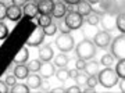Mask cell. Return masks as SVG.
<instances>
[{
    "label": "cell",
    "instance_id": "obj_1",
    "mask_svg": "<svg viewBox=\"0 0 125 93\" xmlns=\"http://www.w3.org/2000/svg\"><path fill=\"white\" fill-rule=\"evenodd\" d=\"M97 79H99V83L102 85L103 88L111 89L118 83L120 76H118L115 70H113L111 67H106V68H103V70L99 71Z\"/></svg>",
    "mask_w": 125,
    "mask_h": 93
},
{
    "label": "cell",
    "instance_id": "obj_2",
    "mask_svg": "<svg viewBox=\"0 0 125 93\" xmlns=\"http://www.w3.org/2000/svg\"><path fill=\"white\" fill-rule=\"evenodd\" d=\"M96 52H97V46L94 44V42H92L90 39H83L82 42L75 46V54L76 57L83 58V60H90L96 56Z\"/></svg>",
    "mask_w": 125,
    "mask_h": 93
},
{
    "label": "cell",
    "instance_id": "obj_3",
    "mask_svg": "<svg viewBox=\"0 0 125 93\" xmlns=\"http://www.w3.org/2000/svg\"><path fill=\"white\" fill-rule=\"evenodd\" d=\"M54 44L57 46V49L61 52V53H68L71 52L72 49H75V39L74 36L70 35V33H60V35L56 38L54 40Z\"/></svg>",
    "mask_w": 125,
    "mask_h": 93
},
{
    "label": "cell",
    "instance_id": "obj_4",
    "mask_svg": "<svg viewBox=\"0 0 125 93\" xmlns=\"http://www.w3.org/2000/svg\"><path fill=\"white\" fill-rule=\"evenodd\" d=\"M110 53H111L113 56H114V58H117V60L125 58V33H121V35L115 36V38L111 40Z\"/></svg>",
    "mask_w": 125,
    "mask_h": 93
},
{
    "label": "cell",
    "instance_id": "obj_5",
    "mask_svg": "<svg viewBox=\"0 0 125 93\" xmlns=\"http://www.w3.org/2000/svg\"><path fill=\"white\" fill-rule=\"evenodd\" d=\"M117 15L118 14L113 13V11H104L100 15V25H102L103 31L113 32L117 29Z\"/></svg>",
    "mask_w": 125,
    "mask_h": 93
},
{
    "label": "cell",
    "instance_id": "obj_6",
    "mask_svg": "<svg viewBox=\"0 0 125 93\" xmlns=\"http://www.w3.org/2000/svg\"><path fill=\"white\" fill-rule=\"evenodd\" d=\"M64 20H65V22H67V25L70 27L71 31H75V29L82 28L83 22H85L83 15H81L76 10H68V13L65 14Z\"/></svg>",
    "mask_w": 125,
    "mask_h": 93
},
{
    "label": "cell",
    "instance_id": "obj_7",
    "mask_svg": "<svg viewBox=\"0 0 125 93\" xmlns=\"http://www.w3.org/2000/svg\"><path fill=\"white\" fill-rule=\"evenodd\" d=\"M45 29H43V27H38L32 31V33L29 35V38L27 39V42H25V44H27L28 47H38V46H40L42 44V42L45 40Z\"/></svg>",
    "mask_w": 125,
    "mask_h": 93
},
{
    "label": "cell",
    "instance_id": "obj_8",
    "mask_svg": "<svg viewBox=\"0 0 125 93\" xmlns=\"http://www.w3.org/2000/svg\"><path fill=\"white\" fill-rule=\"evenodd\" d=\"M111 35H110V32L107 31H97L96 32V35L93 36V42L94 44L100 47V49H108L110 47V44H111Z\"/></svg>",
    "mask_w": 125,
    "mask_h": 93
},
{
    "label": "cell",
    "instance_id": "obj_9",
    "mask_svg": "<svg viewBox=\"0 0 125 93\" xmlns=\"http://www.w3.org/2000/svg\"><path fill=\"white\" fill-rule=\"evenodd\" d=\"M39 75L42 78H46V79H49L50 76L56 75V65H54V62L52 64L50 61H42V65H40V70H39Z\"/></svg>",
    "mask_w": 125,
    "mask_h": 93
},
{
    "label": "cell",
    "instance_id": "obj_10",
    "mask_svg": "<svg viewBox=\"0 0 125 93\" xmlns=\"http://www.w3.org/2000/svg\"><path fill=\"white\" fill-rule=\"evenodd\" d=\"M68 13V9L64 1H54V7L52 10V17L54 18H64L65 14Z\"/></svg>",
    "mask_w": 125,
    "mask_h": 93
},
{
    "label": "cell",
    "instance_id": "obj_11",
    "mask_svg": "<svg viewBox=\"0 0 125 93\" xmlns=\"http://www.w3.org/2000/svg\"><path fill=\"white\" fill-rule=\"evenodd\" d=\"M22 10H21V7L20 6H15V4H11L7 7V18H9L10 21L13 22H17L21 20V17H22Z\"/></svg>",
    "mask_w": 125,
    "mask_h": 93
},
{
    "label": "cell",
    "instance_id": "obj_12",
    "mask_svg": "<svg viewBox=\"0 0 125 93\" xmlns=\"http://www.w3.org/2000/svg\"><path fill=\"white\" fill-rule=\"evenodd\" d=\"M29 58V50H28V46L24 44L21 49L18 50V53L14 56V60L13 62L14 64H25Z\"/></svg>",
    "mask_w": 125,
    "mask_h": 93
},
{
    "label": "cell",
    "instance_id": "obj_13",
    "mask_svg": "<svg viewBox=\"0 0 125 93\" xmlns=\"http://www.w3.org/2000/svg\"><path fill=\"white\" fill-rule=\"evenodd\" d=\"M27 85L29 86L31 90H36L42 86V76L36 75V72H32L27 76Z\"/></svg>",
    "mask_w": 125,
    "mask_h": 93
},
{
    "label": "cell",
    "instance_id": "obj_14",
    "mask_svg": "<svg viewBox=\"0 0 125 93\" xmlns=\"http://www.w3.org/2000/svg\"><path fill=\"white\" fill-rule=\"evenodd\" d=\"M39 58L42 61H50L52 58H54V52L52 49V46L50 44H45V46H42L39 49Z\"/></svg>",
    "mask_w": 125,
    "mask_h": 93
},
{
    "label": "cell",
    "instance_id": "obj_15",
    "mask_svg": "<svg viewBox=\"0 0 125 93\" xmlns=\"http://www.w3.org/2000/svg\"><path fill=\"white\" fill-rule=\"evenodd\" d=\"M83 71L88 74V75H97L99 71H100V62L90 58L86 61V65H85V70Z\"/></svg>",
    "mask_w": 125,
    "mask_h": 93
},
{
    "label": "cell",
    "instance_id": "obj_16",
    "mask_svg": "<svg viewBox=\"0 0 125 93\" xmlns=\"http://www.w3.org/2000/svg\"><path fill=\"white\" fill-rule=\"evenodd\" d=\"M53 7H54L53 0H39V1H38L39 14H52Z\"/></svg>",
    "mask_w": 125,
    "mask_h": 93
},
{
    "label": "cell",
    "instance_id": "obj_17",
    "mask_svg": "<svg viewBox=\"0 0 125 93\" xmlns=\"http://www.w3.org/2000/svg\"><path fill=\"white\" fill-rule=\"evenodd\" d=\"M22 13H24V15H25V17L35 18L36 15L39 14V9H38V4H36V3H32V1L27 3V4L24 6Z\"/></svg>",
    "mask_w": 125,
    "mask_h": 93
},
{
    "label": "cell",
    "instance_id": "obj_18",
    "mask_svg": "<svg viewBox=\"0 0 125 93\" xmlns=\"http://www.w3.org/2000/svg\"><path fill=\"white\" fill-rule=\"evenodd\" d=\"M92 10H93V7H92V4H90L88 0H81L79 3L76 4V11H78L81 15H83V17L89 15V14L92 13Z\"/></svg>",
    "mask_w": 125,
    "mask_h": 93
},
{
    "label": "cell",
    "instance_id": "obj_19",
    "mask_svg": "<svg viewBox=\"0 0 125 93\" xmlns=\"http://www.w3.org/2000/svg\"><path fill=\"white\" fill-rule=\"evenodd\" d=\"M29 70H28L27 65H24V64H17L15 68H14V75L17 76V79H27V76L29 75Z\"/></svg>",
    "mask_w": 125,
    "mask_h": 93
},
{
    "label": "cell",
    "instance_id": "obj_20",
    "mask_svg": "<svg viewBox=\"0 0 125 93\" xmlns=\"http://www.w3.org/2000/svg\"><path fill=\"white\" fill-rule=\"evenodd\" d=\"M85 21L88 25H92V27H96V25H99L100 24V15L97 14V11L96 10H92V13L89 14V15H86Z\"/></svg>",
    "mask_w": 125,
    "mask_h": 93
},
{
    "label": "cell",
    "instance_id": "obj_21",
    "mask_svg": "<svg viewBox=\"0 0 125 93\" xmlns=\"http://www.w3.org/2000/svg\"><path fill=\"white\" fill-rule=\"evenodd\" d=\"M68 62H70V58H68V56L65 53H61V54H58V56L54 57V65L58 67V68H61V67H67Z\"/></svg>",
    "mask_w": 125,
    "mask_h": 93
},
{
    "label": "cell",
    "instance_id": "obj_22",
    "mask_svg": "<svg viewBox=\"0 0 125 93\" xmlns=\"http://www.w3.org/2000/svg\"><path fill=\"white\" fill-rule=\"evenodd\" d=\"M53 20H52V14H39L38 15V25L39 27H47L49 24H52Z\"/></svg>",
    "mask_w": 125,
    "mask_h": 93
},
{
    "label": "cell",
    "instance_id": "obj_23",
    "mask_svg": "<svg viewBox=\"0 0 125 93\" xmlns=\"http://www.w3.org/2000/svg\"><path fill=\"white\" fill-rule=\"evenodd\" d=\"M113 13H125V0H113Z\"/></svg>",
    "mask_w": 125,
    "mask_h": 93
},
{
    "label": "cell",
    "instance_id": "obj_24",
    "mask_svg": "<svg viewBox=\"0 0 125 93\" xmlns=\"http://www.w3.org/2000/svg\"><path fill=\"white\" fill-rule=\"evenodd\" d=\"M56 78H57L60 82H65V81L70 78V71H68L65 67H61L56 71Z\"/></svg>",
    "mask_w": 125,
    "mask_h": 93
},
{
    "label": "cell",
    "instance_id": "obj_25",
    "mask_svg": "<svg viewBox=\"0 0 125 93\" xmlns=\"http://www.w3.org/2000/svg\"><path fill=\"white\" fill-rule=\"evenodd\" d=\"M10 92L11 93H28V92H31V89H29V86L27 83H15L14 86H11Z\"/></svg>",
    "mask_w": 125,
    "mask_h": 93
},
{
    "label": "cell",
    "instance_id": "obj_26",
    "mask_svg": "<svg viewBox=\"0 0 125 93\" xmlns=\"http://www.w3.org/2000/svg\"><path fill=\"white\" fill-rule=\"evenodd\" d=\"M40 65H42V60H31V61L27 64V67H28V70L31 72H39V70H40Z\"/></svg>",
    "mask_w": 125,
    "mask_h": 93
},
{
    "label": "cell",
    "instance_id": "obj_27",
    "mask_svg": "<svg viewBox=\"0 0 125 93\" xmlns=\"http://www.w3.org/2000/svg\"><path fill=\"white\" fill-rule=\"evenodd\" d=\"M100 64H103L104 67H113L114 65V56L111 53L104 54L102 58H100Z\"/></svg>",
    "mask_w": 125,
    "mask_h": 93
},
{
    "label": "cell",
    "instance_id": "obj_28",
    "mask_svg": "<svg viewBox=\"0 0 125 93\" xmlns=\"http://www.w3.org/2000/svg\"><path fill=\"white\" fill-rule=\"evenodd\" d=\"M117 29L121 33H125V13H121L117 15Z\"/></svg>",
    "mask_w": 125,
    "mask_h": 93
},
{
    "label": "cell",
    "instance_id": "obj_29",
    "mask_svg": "<svg viewBox=\"0 0 125 93\" xmlns=\"http://www.w3.org/2000/svg\"><path fill=\"white\" fill-rule=\"evenodd\" d=\"M115 71L120 78H125V58L118 60V62L115 64Z\"/></svg>",
    "mask_w": 125,
    "mask_h": 93
},
{
    "label": "cell",
    "instance_id": "obj_30",
    "mask_svg": "<svg viewBox=\"0 0 125 93\" xmlns=\"http://www.w3.org/2000/svg\"><path fill=\"white\" fill-rule=\"evenodd\" d=\"M99 7L103 11H113V0H100Z\"/></svg>",
    "mask_w": 125,
    "mask_h": 93
},
{
    "label": "cell",
    "instance_id": "obj_31",
    "mask_svg": "<svg viewBox=\"0 0 125 93\" xmlns=\"http://www.w3.org/2000/svg\"><path fill=\"white\" fill-rule=\"evenodd\" d=\"M57 29L60 32H62V33H70L71 32V29H70V27L67 25V22H65V20H61V18H58V25H57Z\"/></svg>",
    "mask_w": 125,
    "mask_h": 93
},
{
    "label": "cell",
    "instance_id": "obj_32",
    "mask_svg": "<svg viewBox=\"0 0 125 93\" xmlns=\"http://www.w3.org/2000/svg\"><path fill=\"white\" fill-rule=\"evenodd\" d=\"M88 74H82V71H79V74L76 75V78H75V82H76V85H79V86H83V85H86V82H88Z\"/></svg>",
    "mask_w": 125,
    "mask_h": 93
},
{
    "label": "cell",
    "instance_id": "obj_33",
    "mask_svg": "<svg viewBox=\"0 0 125 93\" xmlns=\"http://www.w3.org/2000/svg\"><path fill=\"white\" fill-rule=\"evenodd\" d=\"M43 29H45V33L47 36H53V35H56V32H57V25H56L54 22H52V24H49V25L45 27Z\"/></svg>",
    "mask_w": 125,
    "mask_h": 93
},
{
    "label": "cell",
    "instance_id": "obj_34",
    "mask_svg": "<svg viewBox=\"0 0 125 93\" xmlns=\"http://www.w3.org/2000/svg\"><path fill=\"white\" fill-rule=\"evenodd\" d=\"M9 36V28L3 21H0V40H4Z\"/></svg>",
    "mask_w": 125,
    "mask_h": 93
},
{
    "label": "cell",
    "instance_id": "obj_35",
    "mask_svg": "<svg viewBox=\"0 0 125 93\" xmlns=\"http://www.w3.org/2000/svg\"><path fill=\"white\" fill-rule=\"evenodd\" d=\"M97 83H99L97 75H89V76H88L86 86H92V88H94V86H97Z\"/></svg>",
    "mask_w": 125,
    "mask_h": 93
},
{
    "label": "cell",
    "instance_id": "obj_36",
    "mask_svg": "<svg viewBox=\"0 0 125 93\" xmlns=\"http://www.w3.org/2000/svg\"><path fill=\"white\" fill-rule=\"evenodd\" d=\"M85 65H86V60H83V58H76L75 61V68L76 70H79V71H83L85 70Z\"/></svg>",
    "mask_w": 125,
    "mask_h": 93
},
{
    "label": "cell",
    "instance_id": "obj_37",
    "mask_svg": "<svg viewBox=\"0 0 125 93\" xmlns=\"http://www.w3.org/2000/svg\"><path fill=\"white\" fill-rule=\"evenodd\" d=\"M4 18H7V6L0 1V21H3Z\"/></svg>",
    "mask_w": 125,
    "mask_h": 93
},
{
    "label": "cell",
    "instance_id": "obj_38",
    "mask_svg": "<svg viewBox=\"0 0 125 93\" xmlns=\"http://www.w3.org/2000/svg\"><path fill=\"white\" fill-rule=\"evenodd\" d=\"M4 82L9 85V86H14V85L17 83V76L14 75V74L13 75H7L6 76V79H4Z\"/></svg>",
    "mask_w": 125,
    "mask_h": 93
},
{
    "label": "cell",
    "instance_id": "obj_39",
    "mask_svg": "<svg viewBox=\"0 0 125 93\" xmlns=\"http://www.w3.org/2000/svg\"><path fill=\"white\" fill-rule=\"evenodd\" d=\"M82 89H81L79 85H75V86H70V88L65 89V93H81Z\"/></svg>",
    "mask_w": 125,
    "mask_h": 93
},
{
    "label": "cell",
    "instance_id": "obj_40",
    "mask_svg": "<svg viewBox=\"0 0 125 93\" xmlns=\"http://www.w3.org/2000/svg\"><path fill=\"white\" fill-rule=\"evenodd\" d=\"M9 90V85L6 83L4 81H0V93H7Z\"/></svg>",
    "mask_w": 125,
    "mask_h": 93
},
{
    "label": "cell",
    "instance_id": "obj_41",
    "mask_svg": "<svg viewBox=\"0 0 125 93\" xmlns=\"http://www.w3.org/2000/svg\"><path fill=\"white\" fill-rule=\"evenodd\" d=\"M78 74H79V70H76V68H74V70H70V78H72V79H75Z\"/></svg>",
    "mask_w": 125,
    "mask_h": 93
},
{
    "label": "cell",
    "instance_id": "obj_42",
    "mask_svg": "<svg viewBox=\"0 0 125 93\" xmlns=\"http://www.w3.org/2000/svg\"><path fill=\"white\" fill-rule=\"evenodd\" d=\"M62 1H64L65 4H68V6H70V4H71V6H76L81 0H62Z\"/></svg>",
    "mask_w": 125,
    "mask_h": 93
},
{
    "label": "cell",
    "instance_id": "obj_43",
    "mask_svg": "<svg viewBox=\"0 0 125 93\" xmlns=\"http://www.w3.org/2000/svg\"><path fill=\"white\" fill-rule=\"evenodd\" d=\"M25 1H27V0H13V4L22 7V6H25Z\"/></svg>",
    "mask_w": 125,
    "mask_h": 93
},
{
    "label": "cell",
    "instance_id": "obj_44",
    "mask_svg": "<svg viewBox=\"0 0 125 93\" xmlns=\"http://www.w3.org/2000/svg\"><path fill=\"white\" fill-rule=\"evenodd\" d=\"M120 90L125 93V78H121L120 81Z\"/></svg>",
    "mask_w": 125,
    "mask_h": 93
},
{
    "label": "cell",
    "instance_id": "obj_45",
    "mask_svg": "<svg viewBox=\"0 0 125 93\" xmlns=\"http://www.w3.org/2000/svg\"><path fill=\"white\" fill-rule=\"evenodd\" d=\"M52 92L53 93H64L65 92V89L64 88H54V89H52Z\"/></svg>",
    "mask_w": 125,
    "mask_h": 93
},
{
    "label": "cell",
    "instance_id": "obj_46",
    "mask_svg": "<svg viewBox=\"0 0 125 93\" xmlns=\"http://www.w3.org/2000/svg\"><path fill=\"white\" fill-rule=\"evenodd\" d=\"M82 92H85V93H93V92H96V89L92 88V86H89V88H86L85 90H82Z\"/></svg>",
    "mask_w": 125,
    "mask_h": 93
},
{
    "label": "cell",
    "instance_id": "obj_47",
    "mask_svg": "<svg viewBox=\"0 0 125 93\" xmlns=\"http://www.w3.org/2000/svg\"><path fill=\"white\" fill-rule=\"evenodd\" d=\"M88 1H89L90 4H99V1H100V0H88Z\"/></svg>",
    "mask_w": 125,
    "mask_h": 93
},
{
    "label": "cell",
    "instance_id": "obj_48",
    "mask_svg": "<svg viewBox=\"0 0 125 93\" xmlns=\"http://www.w3.org/2000/svg\"><path fill=\"white\" fill-rule=\"evenodd\" d=\"M27 1H32V0H27Z\"/></svg>",
    "mask_w": 125,
    "mask_h": 93
}]
</instances>
